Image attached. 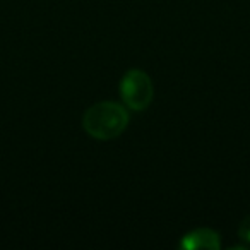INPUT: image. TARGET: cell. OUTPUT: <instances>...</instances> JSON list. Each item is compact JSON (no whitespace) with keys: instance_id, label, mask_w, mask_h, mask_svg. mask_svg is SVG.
<instances>
[{"instance_id":"cell-1","label":"cell","mask_w":250,"mask_h":250,"mask_svg":"<svg viewBox=\"0 0 250 250\" xmlns=\"http://www.w3.org/2000/svg\"><path fill=\"white\" fill-rule=\"evenodd\" d=\"M129 125V113L115 101H100L87 108L83 117V127L91 137L98 141H110L118 137Z\"/></svg>"},{"instance_id":"cell-2","label":"cell","mask_w":250,"mask_h":250,"mask_svg":"<svg viewBox=\"0 0 250 250\" xmlns=\"http://www.w3.org/2000/svg\"><path fill=\"white\" fill-rule=\"evenodd\" d=\"M122 100L130 110L143 111L151 104L154 96L153 81L144 70L132 69L125 74L120 81Z\"/></svg>"},{"instance_id":"cell-3","label":"cell","mask_w":250,"mask_h":250,"mask_svg":"<svg viewBox=\"0 0 250 250\" xmlns=\"http://www.w3.org/2000/svg\"><path fill=\"white\" fill-rule=\"evenodd\" d=\"M219 235L211 228H197L182 238V249H219Z\"/></svg>"},{"instance_id":"cell-4","label":"cell","mask_w":250,"mask_h":250,"mask_svg":"<svg viewBox=\"0 0 250 250\" xmlns=\"http://www.w3.org/2000/svg\"><path fill=\"white\" fill-rule=\"evenodd\" d=\"M238 236L243 240V242L250 243V214L240 223V228H238Z\"/></svg>"}]
</instances>
